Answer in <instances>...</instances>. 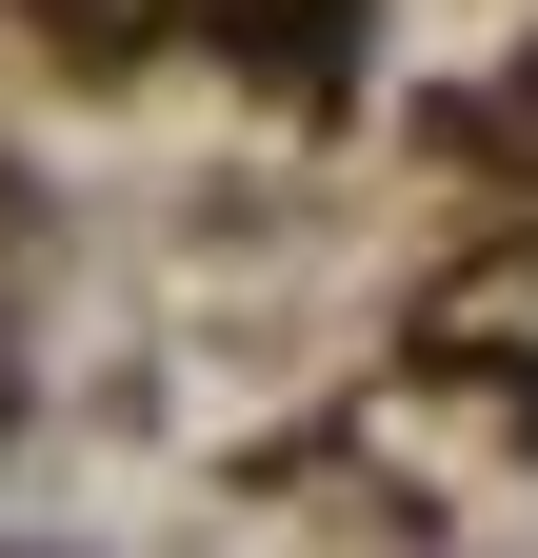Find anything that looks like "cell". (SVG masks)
<instances>
[{"instance_id":"6da1fadb","label":"cell","mask_w":538,"mask_h":558,"mask_svg":"<svg viewBox=\"0 0 538 558\" xmlns=\"http://www.w3.org/2000/svg\"><path fill=\"white\" fill-rule=\"evenodd\" d=\"M240 60H259V81H319V40H340V0H240V21H220Z\"/></svg>"},{"instance_id":"7a4b0ae2","label":"cell","mask_w":538,"mask_h":558,"mask_svg":"<svg viewBox=\"0 0 538 558\" xmlns=\"http://www.w3.org/2000/svg\"><path fill=\"white\" fill-rule=\"evenodd\" d=\"M518 140H538V81H518Z\"/></svg>"}]
</instances>
